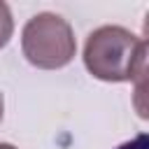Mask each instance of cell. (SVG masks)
I'll list each match as a JSON object with an SVG mask.
<instances>
[{"mask_svg":"<svg viewBox=\"0 0 149 149\" xmlns=\"http://www.w3.org/2000/svg\"><path fill=\"white\" fill-rule=\"evenodd\" d=\"M9 35H12V16H9L7 5H2V2H0V47H5V44H7Z\"/></svg>","mask_w":149,"mask_h":149,"instance_id":"3957f363","label":"cell"},{"mask_svg":"<svg viewBox=\"0 0 149 149\" xmlns=\"http://www.w3.org/2000/svg\"><path fill=\"white\" fill-rule=\"evenodd\" d=\"M116 149H147V133H140L137 137H133L130 142H123Z\"/></svg>","mask_w":149,"mask_h":149,"instance_id":"277c9868","label":"cell"},{"mask_svg":"<svg viewBox=\"0 0 149 149\" xmlns=\"http://www.w3.org/2000/svg\"><path fill=\"white\" fill-rule=\"evenodd\" d=\"M23 54L37 68H61L74 56L70 26L54 14H40L23 28Z\"/></svg>","mask_w":149,"mask_h":149,"instance_id":"7a4b0ae2","label":"cell"},{"mask_svg":"<svg viewBox=\"0 0 149 149\" xmlns=\"http://www.w3.org/2000/svg\"><path fill=\"white\" fill-rule=\"evenodd\" d=\"M0 119H2V95H0Z\"/></svg>","mask_w":149,"mask_h":149,"instance_id":"8992f818","label":"cell"},{"mask_svg":"<svg viewBox=\"0 0 149 149\" xmlns=\"http://www.w3.org/2000/svg\"><path fill=\"white\" fill-rule=\"evenodd\" d=\"M144 54L147 42L137 40L133 33L105 26L88 35L84 49V63L88 72L105 81H128L144 77Z\"/></svg>","mask_w":149,"mask_h":149,"instance_id":"6da1fadb","label":"cell"},{"mask_svg":"<svg viewBox=\"0 0 149 149\" xmlns=\"http://www.w3.org/2000/svg\"><path fill=\"white\" fill-rule=\"evenodd\" d=\"M0 149H16V147H12V144H0Z\"/></svg>","mask_w":149,"mask_h":149,"instance_id":"5b68a950","label":"cell"}]
</instances>
